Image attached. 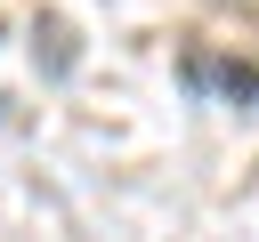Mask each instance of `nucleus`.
<instances>
[{
	"label": "nucleus",
	"mask_w": 259,
	"mask_h": 242,
	"mask_svg": "<svg viewBox=\"0 0 259 242\" xmlns=\"http://www.w3.org/2000/svg\"><path fill=\"white\" fill-rule=\"evenodd\" d=\"M32 40H49V73H65V65H73V32H65L57 16H40V24H32Z\"/></svg>",
	"instance_id": "1"
},
{
	"label": "nucleus",
	"mask_w": 259,
	"mask_h": 242,
	"mask_svg": "<svg viewBox=\"0 0 259 242\" xmlns=\"http://www.w3.org/2000/svg\"><path fill=\"white\" fill-rule=\"evenodd\" d=\"M235 8H259V0H235Z\"/></svg>",
	"instance_id": "2"
}]
</instances>
